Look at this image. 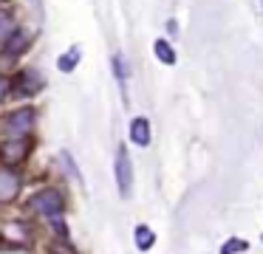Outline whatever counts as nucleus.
Returning <instances> with one entry per match:
<instances>
[{
    "label": "nucleus",
    "mask_w": 263,
    "mask_h": 254,
    "mask_svg": "<svg viewBox=\"0 0 263 254\" xmlns=\"http://www.w3.org/2000/svg\"><path fill=\"white\" fill-rule=\"evenodd\" d=\"M26 45H29V34L17 28V31H12V37L6 40V54H12V56H14V54H20V51H23Z\"/></svg>",
    "instance_id": "6e6552de"
},
{
    "label": "nucleus",
    "mask_w": 263,
    "mask_h": 254,
    "mask_svg": "<svg viewBox=\"0 0 263 254\" xmlns=\"http://www.w3.org/2000/svg\"><path fill=\"white\" fill-rule=\"evenodd\" d=\"M133 240H136V248L139 251H150L156 243V235L150 226H136V235H133Z\"/></svg>",
    "instance_id": "0eeeda50"
},
{
    "label": "nucleus",
    "mask_w": 263,
    "mask_h": 254,
    "mask_svg": "<svg viewBox=\"0 0 263 254\" xmlns=\"http://www.w3.org/2000/svg\"><path fill=\"white\" fill-rule=\"evenodd\" d=\"M130 141L139 147H147L150 144V122L144 116H136L130 122Z\"/></svg>",
    "instance_id": "20e7f679"
},
{
    "label": "nucleus",
    "mask_w": 263,
    "mask_h": 254,
    "mask_svg": "<svg viewBox=\"0 0 263 254\" xmlns=\"http://www.w3.org/2000/svg\"><path fill=\"white\" fill-rule=\"evenodd\" d=\"M43 88V76L37 71H26L23 73V79H20V85H17V93L20 96H29V93H34V90H40Z\"/></svg>",
    "instance_id": "423d86ee"
},
{
    "label": "nucleus",
    "mask_w": 263,
    "mask_h": 254,
    "mask_svg": "<svg viewBox=\"0 0 263 254\" xmlns=\"http://www.w3.org/2000/svg\"><path fill=\"white\" fill-rule=\"evenodd\" d=\"M156 56H159L164 65H176V51H173V45L167 43V40H156Z\"/></svg>",
    "instance_id": "1a4fd4ad"
},
{
    "label": "nucleus",
    "mask_w": 263,
    "mask_h": 254,
    "mask_svg": "<svg viewBox=\"0 0 263 254\" xmlns=\"http://www.w3.org/2000/svg\"><path fill=\"white\" fill-rule=\"evenodd\" d=\"M31 124H34V110L31 107H20V110H14L12 116H9V133H20L23 135L26 130H31Z\"/></svg>",
    "instance_id": "7ed1b4c3"
},
{
    "label": "nucleus",
    "mask_w": 263,
    "mask_h": 254,
    "mask_svg": "<svg viewBox=\"0 0 263 254\" xmlns=\"http://www.w3.org/2000/svg\"><path fill=\"white\" fill-rule=\"evenodd\" d=\"M20 189V181L14 172H9V169H0V198L3 201H9V198H14Z\"/></svg>",
    "instance_id": "39448f33"
},
{
    "label": "nucleus",
    "mask_w": 263,
    "mask_h": 254,
    "mask_svg": "<svg viewBox=\"0 0 263 254\" xmlns=\"http://www.w3.org/2000/svg\"><path fill=\"white\" fill-rule=\"evenodd\" d=\"M116 186H119V195L122 198H130L133 192V161H130V152L125 150V147H119L116 150Z\"/></svg>",
    "instance_id": "f257e3e1"
},
{
    "label": "nucleus",
    "mask_w": 263,
    "mask_h": 254,
    "mask_svg": "<svg viewBox=\"0 0 263 254\" xmlns=\"http://www.w3.org/2000/svg\"><path fill=\"white\" fill-rule=\"evenodd\" d=\"M235 251H246V240H227L223 243V248H221V254H235Z\"/></svg>",
    "instance_id": "f8f14e48"
},
{
    "label": "nucleus",
    "mask_w": 263,
    "mask_h": 254,
    "mask_svg": "<svg viewBox=\"0 0 263 254\" xmlns=\"http://www.w3.org/2000/svg\"><path fill=\"white\" fill-rule=\"evenodd\" d=\"M6 93H9V79H6V76H0V102L6 99Z\"/></svg>",
    "instance_id": "4468645a"
},
{
    "label": "nucleus",
    "mask_w": 263,
    "mask_h": 254,
    "mask_svg": "<svg viewBox=\"0 0 263 254\" xmlns=\"http://www.w3.org/2000/svg\"><path fill=\"white\" fill-rule=\"evenodd\" d=\"M80 48H71L68 51V54H63V56H60V62H57V65H60V71H65V73H68V71H74V68H77V62H80Z\"/></svg>",
    "instance_id": "9d476101"
},
{
    "label": "nucleus",
    "mask_w": 263,
    "mask_h": 254,
    "mask_svg": "<svg viewBox=\"0 0 263 254\" xmlns=\"http://www.w3.org/2000/svg\"><path fill=\"white\" fill-rule=\"evenodd\" d=\"M114 71H116V79L125 85L127 82V62H125V56H122V54L114 56Z\"/></svg>",
    "instance_id": "9b49d317"
},
{
    "label": "nucleus",
    "mask_w": 263,
    "mask_h": 254,
    "mask_svg": "<svg viewBox=\"0 0 263 254\" xmlns=\"http://www.w3.org/2000/svg\"><path fill=\"white\" fill-rule=\"evenodd\" d=\"M29 209H34V212H40V214H60L63 212V198H60V192H54V189H40V192H34V195L29 198Z\"/></svg>",
    "instance_id": "f03ea898"
},
{
    "label": "nucleus",
    "mask_w": 263,
    "mask_h": 254,
    "mask_svg": "<svg viewBox=\"0 0 263 254\" xmlns=\"http://www.w3.org/2000/svg\"><path fill=\"white\" fill-rule=\"evenodd\" d=\"M12 37V17L0 11V40H9Z\"/></svg>",
    "instance_id": "ddd939ff"
}]
</instances>
